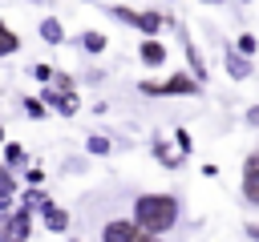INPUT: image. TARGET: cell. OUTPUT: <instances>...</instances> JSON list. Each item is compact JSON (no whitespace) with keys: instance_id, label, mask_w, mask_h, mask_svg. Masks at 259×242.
Listing matches in <instances>:
<instances>
[{"instance_id":"obj_23","label":"cell","mask_w":259,"mask_h":242,"mask_svg":"<svg viewBox=\"0 0 259 242\" xmlns=\"http://www.w3.org/2000/svg\"><path fill=\"white\" fill-rule=\"evenodd\" d=\"M28 73H32V81H40V85H49V81H53V73H57V65H45V60H36V65H32Z\"/></svg>"},{"instance_id":"obj_25","label":"cell","mask_w":259,"mask_h":242,"mask_svg":"<svg viewBox=\"0 0 259 242\" xmlns=\"http://www.w3.org/2000/svg\"><path fill=\"white\" fill-rule=\"evenodd\" d=\"M243 125H247V129H259V101H251V105L243 109Z\"/></svg>"},{"instance_id":"obj_17","label":"cell","mask_w":259,"mask_h":242,"mask_svg":"<svg viewBox=\"0 0 259 242\" xmlns=\"http://www.w3.org/2000/svg\"><path fill=\"white\" fill-rule=\"evenodd\" d=\"M20 182H24V186H45V182H49V169H45L40 161H28V165L20 169Z\"/></svg>"},{"instance_id":"obj_14","label":"cell","mask_w":259,"mask_h":242,"mask_svg":"<svg viewBox=\"0 0 259 242\" xmlns=\"http://www.w3.org/2000/svg\"><path fill=\"white\" fill-rule=\"evenodd\" d=\"M0 161H4L8 169H16V173H20V169L28 165V149H24L20 141H12V137H8V141H4V149H0Z\"/></svg>"},{"instance_id":"obj_16","label":"cell","mask_w":259,"mask_h":242,"mask_svg":"<svg viewBox=\"0 0 259 242\" xmlns=\"http://www.w3.org/2000/svg\"><path fill=\"white\" fill-rule=\"evenodd\" d=\"M85 153H89V157H109V153H113V141H109L105 133H89V137H85Z\"/></svg>"},{"instance_id":"obj_8","label":"cell","mask_w":259,"mask_h":242,"mask_svg":"<svg viewBox=\"0 0 259 242\" xmlns=\"http://www.w3.org/2000/svg\"><path fill=\"white\" fill-rule=\"evenodd\" d=\"M150 157H154L162 169H170V173H178V165L186 161V157L174 149V141H170V137H162V133H158V137H150Z\"/></svg>"},{"instance_id":"obj_21","label":"cell","mask_w":259,"mask_h":242,"mask_svg":"<svg viewBox=\"0 0 259 242\" xmlns=\"http://www.w3.org/2000/svg\"><path fill=\"white\" fill-rule=\"evenodd\" d=\"M20 186H24V182H20V173H16V169H8V165L0 161V190H12V194H20Z\"/></svg>"},{"instance_id":"obj_13","label":"cell","mask_w":259,"mask_h":242,"mask_svg":"<svg viewBox=\"0 0 259 242\" xmlns=\"http://www.w3.org/2000/svg\"><path fill=\"white\" fill-rule=\"evenodd\" d=\"M36 32H40V40H45V44H53V48L69 40V36H65V24H61L57 16H40V24H36Z\"/></svg>"},{"instance_id":"obj_29","label":"cell","mask_w":259,"mask_h":242,"mask_svg":"<svg viewBox=\"0 0 259 242\" xmlns=\"http://www.w3.org/2000/svg\"><path fill=\"white\" fill-rule=\"evenodd\" d=\"M4 141H8V133H4V125H0V149H4Z\"/></svg>"},{"instance_id":"obj_2","label":"cell","mask_w":259,"mask_h":242,"mask_svg":"<svg viewBox=\"0 0 259 242\" xmlns=\"http://www.w3.org/2000/svg\"><path fill=\"white\" fill-rule=\"evenodd\" d=\"M138 93H142V97H202L206 85H198L186 69H178V73H166V77L138 81Z\"/></svg>"},{"instance_id":"obj_27","label":"cell","mask_w":259,"mask_h":242,"mask_svg":"<svg viewBox=\"0 0 259 242\" xmlns=\"http://www.w3.org/2000/svg\"><path fill=\"white\" fill-rule=\"evenodd\" d=\"M198 4H206V8H223L227 0H198Z\"/></svg>"},{"instance_id":"obj_20","label":"cell","mask_w":259,"mask_h":242,"mask_svg":"<svg viewBox=\"0 0 259 242\" xmlns=\"http://www.w3.org/2000/svg\"><path fill=\"white\" fill-rule=\"evenodd\" d=\"M170 141H174V149H178L182 157H190V153H194V137H190V129H182V125H178V129L170 133Z\"/></svg>"},{"instance_id":"obj_3","label":"cell","mask_w":259,"mask_h":242,"mask_svg":"<svg viewBox=\"0 0 259 242\" xmlns=\"http://www.w3.org/2000/svg\"><path fill=\"white\" fill-rule=\"evenodd\" d=\"M239 198L243 206L259 210V145H251L243 153V169H239Z\"/></svg>"},{"instance_id":"obj_31","label":"cell","mask_w":259,"mask_h":242,"mask_svg":"<svg viewBox=\"0 0 259 242\" xmlns=\"http://www.w3.org/2000/svg\"><path fill=\"white\" fill-rule=\"evenodd\" d=\"M81 4H97V0H81Z\"/></svg>"},{"instance_id":"obj_6","label":"cell","mask_w":259,"mask_h":242,"mask_svg":"<svg viewBox=\"0 0 259 242\" xmlns=\"http://www.w3.org/2000/svg\"><path fill=\"white\" fill-rule=\"evenodd\" d=\"M40 101L49 105V113L57 117H77L81 113V93H61L53 85H40Z\"/></svg>"},{"instance_id":"obj_32","label":"cell","mask_w":259,"mask_h":242,"mask_svg":"<svg viewBox=\"0 0 259 242\" xmlns=\"http://www.w3.org/2000/svg\"><path fill=\"white\" fill-rule=\"evenodd\" d=\"M239 4H255V0H239Z\"/></svg>"},{"instance_id":"obj_10","label":"cell","mask_w":259,"mask_h":242,"mask_svg":"<svg viewBox=\"0 0 259 242\" xmlns=\"http://www.w3.org/2000/svg\"><path fill=\"white\" fill-rule=\"evenodd\" d=\"M223 73H227L231 81H251L255 60H251V56H243V52H235V48H227V52H223Z\"/></svg>"},{"instance_id":"obj_33","label":"cell","mask_w":259,"mask_h":242,"mask_svg":"<svg viewBox=\"0 0 259 242\" xmlns=\"http://www.w3.org/2000/svg\"><path fill=\"white\" fill-rule=\"evenodd\" d=\"M36 4H45V0H36Z\"/></svg>"},{"instance_id":"obj_22","label":"cell","mask_w":259,"mask_h":242,"mask_svg":"<svg viewBox=\"0 0 259 242\" xmlns=\"http://www.w3.org/2000/svg\"><path fill=\"white\" fill-rule=\"evenodd\" d=\"M49 85H53V89H61V93H77V81H73V77H69V73H65V69H57V73H53V81H49Z\"/></svg>"},{"instance_id":"obj_34","label":"cell","mask_w":259,"mask_h":242,"mask_svg":"<svg viewBox=\"0 0 259 242\" xmlns=\"http://www.w3.org/2000/svg\"><path fill=\"white\" fill-rule=\"evenodd\" d=\"M16 242H20V238H16Z\"/></svg>"},{"instance_id":"obj_5","label":"cell","mask_w":259,"mask_h":242,"mask_svg":"<svg viewBox=\"0 0 259 242\" xmlns=\"http://www.w3.org/2000/svg\"><path fill=\"white\" fill-rule=\"evenodd\" d=\"M178 40H182L186 73H190L198 85H206V81H210V69H206V60H202V48H198V40H190V28H186V24H178Z\"/></svg>"},{"instance_id":"obj_19","label":"cell","mask_w":259,"mask_h":242,"mask_svg":"<svg viewBox=\"0 0 259 242\" xmlns=\"http://www.w3.org/2000/svg\"><path fill=\"white\" fill-rule=\"evenodd\" d=\"M20 109H24V117H32V121H45V117H49V105H45L40 97H20Z\"/></svg>"},{"instance_id":"obj_12","label":"cell","mask_w":259,"mask_h":242,"mask_svg":"<svg viewBox=\"0 0 259 242\" xmlns=\"http://www.w3.org/2000/svg\"><path fill=\"white\" fill-rule=\"evenodd\" d=\"M77 44H81V52H89V56H101V52L109 48V36H105L101 28H81Z\"/></svg>"},{"instance_id":"obj_4","label":"cell","mask_w":259,"mask_h":242,"mask_svg":"<svg viewBox=\"0 0 259 242\" xmlns=\"http://www.w3.org/2000/svg\"><path fill=\"white\" fill-rule=\"evenodd\" d=\"M0 238L4 242H28L32 238V210L28 206H16L12 214H0Z\"/></svg>"},{"instance_id":"obj_24","label":"cell","mask_w":259,"mask_h":242,"mask_svg":"<svg viewBox=\"0 0 259 242\" xmlns=\"http://www.w3.org/2000/svg\"><path fill=\"white\" fill-rule=\"evenodd\" d=\"M20 206V194H12V190H0V214H12Z\"/></svg>"},{"instance_id":"obj_15","label":"cell","mask_w":259,"mask_h":242,"mask_svg":"<svg viewBox=\"0 0 259 242\" xmlns=\"http://www.w3.org/2000/svg\"><path fill=\"white\" fill-rule=\"evenodd\" d=\"M20 44H24V40H20V32H16L8 20H0V60H4V56H16V52H20Z\"/></svg>"},{"instance_id":"obj_11","label":"cell","mask_w":259,"mask_h":242,"mask_svg":"<svg viewBox=\"0 0 259 242\" xmlns=\"http://www.w3.org/2000/svg\"><path fill=\"white\" fill-rule=\"evenodd\" d=\"M40 226H45L49 234H69V226H73V214H69L65 206L49 202V206L40 210Z\"/></svg>"},{"instance_id":"obj_9","label":"cell","mask_w":259,"mask_h":242,"mask_svg":"<svg viewBox=\"0 0 259 242\" xmlns=\"http://www.w3.org/2000/svg\"><path fill=\"white\" fill-rule=\"evenodd\" d=\"M138 60H142L146 69H166L170 48H166L158 36H142V40H138Z\"/></svg>"},{"instance_id":"obj_28","label":"cell","mask_w":259,"mask_h":242,"mask_svg":"<svg viewBox=\"0 0 259 242\" xmlns=\"http://www.w3.org/2000/svg\"><path fill=\"white\" fill-rule=\"evenodd\" d=\"M142 242H162V238H154V234H142Z\"/></svg>"},{"instance_id":"obj_7","label":"cell","mask_w":259,"mask_h":242,"mask_svg":"<svg viewBox=\"0 0 259 242\" xmlns=\"http://www.w3.org/2000/svg\"><path fill=\"white\" fill-rule=\"evenodd\" d=\"M101 242H142V230L134 218H109L101 222Z\"/></svg>"},{"instance_id":"obj_30","label":"cell","mask_w":259,"mask_h":242,"mask_svg":"<svg viewBox=\"0 0 259 242\" xmlns=\"http://www.w3.org/2000/svg\"><path fill=\"white\" fill-rule=\"evenodd\" d=\"M65 242H81V238H73V234H69V238H65Z\"/></svg>"},{"instance_id":"obj_26","label":"cell","mask_w":259,"mask_h":242,"mask_svg":"<svg viewBox=\"0 0 259 242\" xmlns=\"http://www.w3.org/2000/svg\"><path fill=\"white\" fill-rule=\"evenodd\" d=\"M243 234H247L251 242H259V222H247V226H243Z\"/></svg>"},{"instance_id":"obj_18","label":"cell","mask_w":259,"mask_h":242,"mask_svg":"<svg viewBox=\"0 0 259 242\" xmlns=\"http://www.w3.org/2000/svg\"><path fill=\"white\" fill-rule=\"evenodd\" d=\"M231 48H235V52H243V56H251V60H255V52H259V36H255V32H239V36H235V44H231Z\"/></svg>"},{"instance_id":"obj_1","label":"cell","mask_w":259,"mask_h":242,"mask_svg":"<svg viewBox=\"0 0 259 242\" xmlns=\"http://www.w3.org/2000/svg\"><path fill=\"white\" fill-rule=\"evenodd\" d=\"M130 218L138 222L142 234L166 238V234L182 222V202H178V194H170V190H142V194L130 202Z\"/></svg>"}]
</instances>
